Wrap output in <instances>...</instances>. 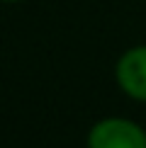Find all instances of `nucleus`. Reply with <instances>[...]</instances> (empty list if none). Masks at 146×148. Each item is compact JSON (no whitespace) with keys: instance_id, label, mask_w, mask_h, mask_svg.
I'll list each match as a JSON object with an SVG mask.
<instances>
[{"instance_id":"obj_3","label":"nucleus","mask_w":146,"mask_h":148,"mask_svg":"<svg viewBox=\"0 0 146 148\" xmlns=\"http://www.w3.org/2000/svg\"><path fill=\"white\" fill-rule=\"evenodd\" d=\"M3 3H20V0H3Z\"/></svg>"},{"instance_id":"obj_1","label":"nucleus","mask_w":146,"mask_h":148,"mask_svg":"<svg viewBox=\"0 0 146 148\" xmlns=\"http://www.w3.org/2000/svg\"><path fill=\"white\" fill-rule=\"evenodd\" d=\"M85 148H146V129L127 116H105L88 129Z\"/></svg>"},{"instance_id":"obj_2","label":"nucleus","mask_w":146,"mask_h":148,"mask_svg":"<svg viewBox=\"0 0 146 148\" xmlns=\"http://www.w3.org/2000/svg\"><path fill=\"white\" fill-rule=\"evenodd\" d=\"M114 80L129 100L146 104V44L129 46L117 58Z\"/></svg>"}]
</instances>
